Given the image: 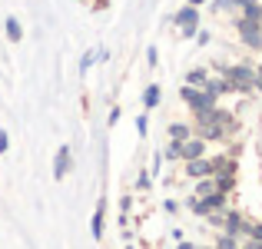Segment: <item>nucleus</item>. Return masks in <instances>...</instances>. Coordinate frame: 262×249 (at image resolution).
Segmentation results:
<instances>
[{
	"mask_svg": "<svg viewBox=\"0 0 262 249\" xmlns=\"http://www.w3.org/2000/svg\"><path fill=\"white\" fill-rule=\"evenodd\" d=\"M212 193H219V190H216V179H212V176H203V179H199V186H196V196H192V199L212 196Z\"/></svg>",
	"mask_w": 262,
	"mask_h": 249,
	"instance_id": "obj_9",
	"label": "nucleus"
},
{
	"mask_svg": "<svg viewBox=\"0 0 262 249\" xmlns=\"http://www.w3.org/2000/svg\"><path fill=\"white\" fill-rule=\"evenodd\" d=\"M236 27H239V37H243L249 47H256V50H259V47H262V24H259V20H246V17H239V20H236Z\"/></svg>",
	"mask_w": 262,
	"mask_h": 249,
	"instance_id": "obj_3",
	"label": "nucleus"
},
{
	"mask_svg": "<svg viewBox=\"0 0 262 249\" xmlns=\"http://www.w3.org/2000/svg\"><path fill=\"white\" fill-rule=\"evenodd\" d=\"M216 249H239V246H236V236H229V233H226V236L219 239V246H216Z\"/></svg>",
	"mask_w": 262,
	"mask_h": 249,
	"instance_id": "obj_15",
	"label": "nucleus"
},
{
	"mask_svg": "<svg viewBox=\"0 0 262 249\" xmlns=\"http://www.w3.org/2000/svg\"><path fill=\"white\" fill-rule=\"evenodd\" d=\"M7 147H10V136L0 133V153H7Z\"/></svg>",
	"mask_w": 262,
	"mask_h": 249,
	"instance_id": "obj_17",
	"label": "nucleus"
},
{
	"mask_svg": "<svg viewBox=\"0 0 262 249\" xmlns=\"http://www.w3.org/2000/svg\"><path fill=\"white\" fill-rule=\"evenodd\" d=\"M169 136H173V140H189L192 130L186 127V123H173V127H169Z\"/></svg>",
	"mask_w": 262,
	"mask_h": 249,
	"instance_id": "obj_14",
	"label": "nucleus"
},
{
	"mask_svg": "<svg viewBox=\"0 0 262 249\" xmlns=\"http://www.w3.org/2000/svg\"><path fill=\"white\" fill-rule=\"evenodd\" d=\"M136 130H140V136H146V130H149V123H146V113H143V116H136Z\"/></svg>",
	"mask_w": 262,
	"mask_h": 249,
	"instance_id": "obj_16",
	"label": "nucleus"
},
{
	"mask_svg": "<svg viewBox=\"0 0 262 249\" xmlns=\"http://www.w3.org/2000/svg\"><path fill=\"white\" fill-rule=\"evenodd\" d=\"M7 37H10V44H20V40H24V30H20L17 17H7Z\"/></svg>",
	"mask_w": 262,
	"mask_h": 249,
	"instance_id": "obj_10",
	"label": "nucleus"
},
{
	"mask_svg": "<svg viewBox=\"0 0 262 249\" xmlns=\"http://www.w3.org/2000/svg\"><path fill=\"white\" fill-rule=\"evenodd\" d=\"M179 100H186L189 103L192 110H209V107H216V96L209 93V90H203V87H189V83H186V87H179Z\"/></svg>",
	"mask_w": 262,
	"mask_h": 249,
	"instance_id": "obj_1",
	"label": "nucleus"
},
{
	"mask_svg": "<svg viewBox=\"0 0 262 249\" xmlns=\"http://www.w3.org/2000/svg\"><path fill=\"white\" fill-rule=\"evenodd\" d=\"M226 203V193H212V196H203V199H192V210L199 213V216H212V213H219Z\"/></svg>",
	"mask_w": 262,
	"mask_h": 249,
	"instance_id": "obj_4",
	"label": "nucleus"
},
{
	"mask_svg": "<svg viewBox=\"0 0 262 249\" xmlns=\"http://www.w3.org/2000/svg\"><path fill=\"white\" fill-rule=\"evenodd\" d=\"M179 249H196V246H189V243H179Z\"/></svg>",
	"mask_w": 262,
	"mask_h": 249,
	"instance_id": "obj_20",
	"label": "nucleus"
},
{
	"mask_svg": "<svg viewBox=\"0 0 262 249\" xmlns=\"http://www.w3.org/2000/svg\"><path fill=\"white\" fill-rule=\"evenodd\" d=\"M90 233H93V239H100V236H103V203H100V210L93 213V223H90Z\"/></svg>",
	"mask_w": 262,
	"mask_h": 249,
	"instance_id": "obj_13",
	"label": "nucleus"
},
{
	"mask_svg": "<svg viewBox=\"0 0 262 249\" xmlns=\"http://www.w3.org/2000/svg\"><path fill=\"white\" fill-rule=\"evenodd\" d=\"M256 87L262 90V67H259V73H256Z\"/></svg>",
	"mask_w": 262,
	"mask_h": 249,
	"instance_id": "obj_18",
	"label": "nucleus"
},
{
	"mask_svg": "<svg viewBox=\"0 0 262 249\" xmlns=\"http://www.w3.org/2000/svg\"><path fill=\"white\" fill-rule=\"evenodd\" d=\"M176 24H179V30H183V37H192V33H196V24H199L196 7H189V4H186L183 10L176 13Z\"/></svg>",
	"mask_w": 262,
	"mask_h": 249,
	"instance_id": "obj_5",
	"label": "nucleus"
},
{
	"mask_svg": "<svg viewBox=\"0 0 262 249\" xmlns=\"http://www.w3.org/2000/svg\"><path fill=\"white\" fill-rule=\"evenodd\" d=\"M186 176H192V179L212 176V160H206V156H196V160H186Z\"/></svg>",
	"mask_w": 262,
	"mask_h": 249,
	"instance_id": "obj_6",
	"label": "nucleus"
},
{
	"mask_svg": "<svg viewBox=\"0 0 262 249\" xmlns=\"http://www.w3.org/2000/svg\"><path fill=\"white\" fill-rule=\"evenodd\" d=\"M160 96H163V90H160V87H146V93H143V107L153 110L156 103H160Z\"/></svg>",
	"mask_w": 262,
	"mask_h": 249,
	"instance_id": "obj_11",
	"label": "nucleus"
},
{
	"mask_svg": "<svg viewBox=\"0 0 262 249\" xmlns=\"http://www.w3.org/2000/svg\"><path fill=\"white\" fill-rule=\"evenodd\" d=\"M203 153H206V140H199V136L196 140L189 136V140L179 143V160H196V156H203Z\"/></svg>",
	"mask_w": 262,
	"mask_h": 249,
	"instance_id": "obj_7",
	"label": "nucleus"
},
{
	"mask_svg": "<svg viewBox=\"0 0 262 249\" xmlns=\"http://www.w3.org/2000/svg\"><path fill=\"white\" fill-rule=\"evenodd\" d=\"M206 80H209L206 70H189L186 73V83H189V87H206Z\"/></svg>",
	"mask_w": 262,
	"mask_h": 249,
	"instance_id": "obj_12",
	"label": "nucleus"
},
{
	"mask_svg": "<svg viewBox=\"0 0 262 249\" xmlns=\"http://www.w3.org/2000/svg\"><path fill=\"white\" fill-rule=\"evenodd\" d=\"M199 4H206V0H189V7H199Z\"/></svg>",
	"mask_w": 262,
	"mask_h": 249,
	"instance_id": "obj_19",
	"label": "nucleus"
},
{
	"mask_svg": "<svg viewBox=\"0 0 262 249\" xmlns=\"http://www.w3.org/2000/svg\"><path fill=\"white\" fill-rule=\"evenodd\" d=\"M70 147H60L57 150V160H53V179H63L67 173H70Z\"/></svg>",
	"mask_w": 262,
	"mask_h": 249,
	"instance_id": "obj_8",
	"label": "nucleus"
},
{
	"mask_svg": "<svg viewBox=\"0 0 262 249\" xmlns=\"http://www.w3.org/2000/svg\"><path fill=\"white\" fill-rule=\"evenodd\" d=\"M226 83H229V90H252L256 87V73L249 67H232V70H226Z\"/></svg>",
	"mask_w": 262,
	"mask_h": 249,
	"instance_id": "obj_2",
	"label": "nucleus"
}]
</instances>
